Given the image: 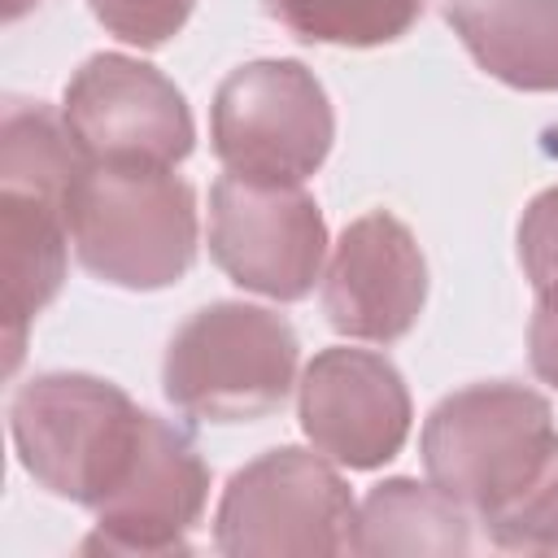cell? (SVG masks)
<instances>
[{
	"instance_id": "obj_1",
	"label": "cell",
	"mask_w": 558,
	"mask_h": 558,
	"mask_svg": "<svg viewBox=\"0 0 558 558\" xmlns=\"http://www.w3.org/2000/svg\"><path fill=\"white\" fill-rule=\"evenodd\" d=\"M70 240L100 283L170 288L196 262V192L174 166L92 161L70 201Z\"/></svg>"
},
{
	"instance_id": "obj_2",
	"label": "cell",
	"mask_w": 558,
	"mask_h": 558,
	"mask_svg": "<svg viewBox=\"0 0 558 558\" xmlns=\"http://www.w3.org/2000/svg\"><path fill=\"white\" fill-rule=\"evenodd\" d=\"M296 331L283 314L214 301L166 344V401L196 423H253L275 414L296 384Z\"/></svg>"
},
{
	"instance_id": "obj_3",
	"label": "cell",
	"mask_w": 558,
	"mask_h": 558,
	"mask_svg": "<svg viewBox=\"0 0 558 558\" xmlns=\"http://www.w3.org/2000/svg\"><path fill=\"white\" fill-rule=\"evenodd\" d=\"M144 410L109 379L83 371H48L17 388L9 432L22 471L61 501L100 506L126 471Z\"/></svg>"
},
{
	"instance_id": "obj_4",
	"label": "cell",
	"mask_w": 558,
	"mask_h": 558,
	"mask_svg": "<svg viewBox=\"0 0 558 558\" xmlns=\"http://www.w3.org/2000/svg\"><path fill=\"white\" fill-rule=\"evenodd\" d=\"M554 410L541 392L493 379L449 392L423 423V471L462 510L488 514L554 445Z\"/></svg>"
},
{
	"instance_id": "obj_5",
	"label": "cell",
	"mask_w": 558,
	"mask_h": 558,
	"mask_svg": "<svg viewBox=\"0 0 558 558\" xmlns=\"http://www.w3.org/2000/svg\"><path fill=\"white\" fill-rule=\"evenodd\" d=\"M357 501L318 449H266L231 475L214 514V545L227 558L349 554Z\"/></svg>"
},
{
	"instance_id": "obj_6",
	"label": "cell",
	"mask_w": 558,
	"mask_h": 558,
	"mask_svg": "<svg viewBox=\"0 0 558 558\" xmlns=\"http://www.w3.org/2000/svg\"><path fill=\"white\" fill-rule=\"evenodd\" d=\"M209 140L227 174L305 183L331 153L336 113L314 70L288 57H266L235 65L218 83Z\"/></svg>"
},
{
	"instance_id": "obj_7",
	"label": "cell",
	"mask_w": 558,
	"mask_h": 558,
	"mask_svg": "<svg viewBox=\"0 0 558 558\" xmlns=\"http://www.w3.org/2000/svg\"><path fill=\"white\" fill-rule=\"evenodd\" d=\"M209 257L244 292L301 301L327 266V222L305 183L222 174L209 187Z\"/></svg>"
},
{
	"instance_id": "obj_8",
	"label": "cell",
	"mask_w": 558,
	"mask_h": 558,
	"mask_svg": "<svg viewBox=\"0 0 558 558\" xmlns=\"http://www.w3.org/2000/svg\"><path fill=\"white\" fill-rule=\"evenodd\" d=\"M61 118L83 157L109 166H179L196 144L183 92L126 52L87 57L65 83Z\"/></svg>"
},
{
	"instance_id": "obj_9",
	"label": "cell",
	"mask_w": 558,
	"mask_h": 558,
	"mask_svg": "<svg viewBox=\"0 0 558 558\" xmlns=\"http://www.w3.org/2000/svg\"><path fill=\"white\" fill-rule=\"evenodd\" d=\"M209 501V466L192 436L157 414H144L135 453L118 484L96 506V527L83 554H174Z\"/></svg>"
},
{
	"instance_id": "obj_10",
	"label": "cell",
	"mask_w": 558,
	"mask_h": 558,
	"mask_svg": "<svg viewBox=\"0 0 558 558\" xmlns=\"http://www.w3.org/2000/svg\"><path fill=\"white\" fill-rule=\"evenodd\" d=\"M301 432L349 471L392 462L410 436V392L401 371L371 349H323L301 375Z\"/></svg>"
},
{
	"instance_id": "obj_11",
	"label": "cell",
	"mask_w": 558,
	"mask_h": 558,
	"mask_svg": "<svg viewBox=\"0 0 558 558\" xmlns=\"http://www.w3.org/2000/svg\"><path fill=\"white\" fill-rule=\"evenodd\" d=\"M427 301V262L414 231L371 209L344 227L323 266V314L327 323L366 344H392L410 336Z\"/></svg>"
},
{
	"instance_id": "obj_12",
	"label": "cell",
	"mask_w": 558,
	"mask_h": 558,
	"mask_svg": "<svg viewBox=\"0 0 558 558\" xmlns=\"http://www.w3.org/2000/svg\"><path fill=\"white\" fill-rule=\"evenodd\" d=\"M70 205L0 187V310L4 371H17L26 327L52 305L70 266Z\"/></svg>"
},
{
	"instance_id": "obj_13",
	"label": "cell",
	"mask_w": 558,
	"mask_h": 558,
	"mask_svg": "<svg viewBox=\"0 0 558 558\" xmlns=\"http://www.w3.org/2000/svg\"><path fill=\"white\" fill-rule=\"evenodd\" d=\"M445 22L497 83L558 92V0H445Z\"/></svg>"
},
{
	"instance_id": "obj_14",
	"label": "cell",
	"mask_w": 558,
	"mask_h": 558,
	"mask_svg": "<svg viewBox=\"0 0 558 558\" xmlns=\"http://www.w3.org/2000/svg\"><path fill=\"white\" fill-rule=\"evenodd\" d=\"M471 549L466 510L432 480H384L357 506L353 554H432L453 558Z\"/></svg>"
},
{
	"instance_id": "obj_15",
	"label": "cell",
	"mask_w": 558,
	"mask_h": 558,
	"mask_svg": "<svg viewBox=\"0 0 558 558\" xmlns=\"http://www.w3.org/2000/svg\"><path fill=\"white\" fill-rule=\"evenodd\" d=\"M266 9L305 44L379 48L418 22L423 0H266Z\"/></svg>"
},
{
	"instance_id": "obj_16",
	"label": "cell",
	"mask_w": 558,
	"mask_h": 558,
	"mask_svg": "<svg viewBox=\"0 0 558 558\" xmlns=\"http://www.w3.org/2000/svg\"><path fill=\"white\" fill-rule=\"evenodd\" d=\"M488 541L514 554H558V436L541 466L501 506L480 514Z\"/></svg>"
},
{
	"instance_id": "obj_17",
	"label": "cell",
	"mask_w": 558,
	"mask_h": 558,
	"mask_svg": "<svg viewBox=\"0 0 558 558\" xmlns=\"http://www.w3.org/2000/svg\"><path fill=\"white\" fill-rule=\"evenodd\" d=\"M196 0H87L92 17L131 48H161L170 44L183 22L192 17Z\"/></svg>"
},
{
	"instance_id": "obj_18",
	"label": "cell",
	"mask_w": 558,
	"mask_h": 558,
	"mask_svg": "<svg viewBox=\"0 0 558 558\" xmlns=\"http://www.w3.org/2000/svg\"><path fill=\"white\" fill-rule=\"evenodd\" d=\"M519 262L536 292L558 288V183L527 201L519 218Z\"/></svg>"
},
{
	"instance_id": "obj_19",
	"label": "cell",
	"mask_w": 558,
	"mask_h": 558,
	"mask_svg": "<svg viewBox=\"0 0 558 558\" xmlns=\"http://www.w3.org/2000/svg\"><path fill=\"white\" fill-rule=\"evenodd\" d=\"M527 362L536 379L558 392V288L536 292V310L527 323Z\"/></svg>"
},
{
	"instance_id": "obj_20",
	"label": "cell",
	"mask_w": 558,
	"mask_h": 558,
	"mask_svg": "<svg viewBox=\"0 0 558 558\" xmlns=\"http://www.w3.org/2000/svg\"><path fill=\"white\" fill-rule=\"evenodd\" d=\"M35 4H39V0H4V17H9V22H17V17H22V13H31Z\"/></svg>"
}]
</instances>
